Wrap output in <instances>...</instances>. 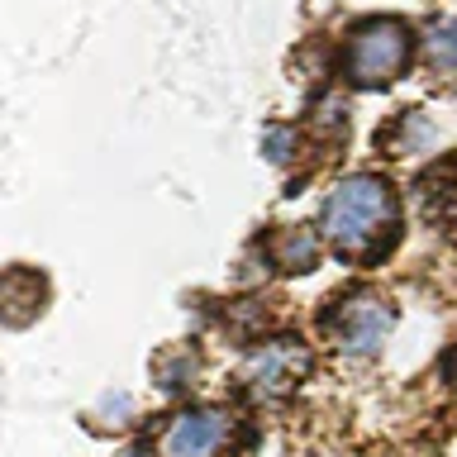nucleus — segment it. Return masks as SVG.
Instances as JSON below:
<instances>
[{
    "label": "nucleus",
    "mask_w": 457,
    "mask_h": 457,
    "mask_svg": "<svg viewBox=\"0 0 457 457\" xmlns=\"http://www.w3.org/2000/svg\"><path fill=\"white\" fill-rule=\"evenodd\" d=\"M391 324H395V310L386 305L381 295H348L328 310V338H334L338 353L348 357H371L381 353V343L391 338Z\"/></svg>",
    "instance_id": "obj_4"
},
{
    "label": "nucleus",
    "mask_w": 457,
    "mask_h": 457,
    "mask_svg": "<svg viewBox=\"0 0 457 457\" xmlns=\"http://www.w3.org/2000/svg\"><path fill=\"white\" fill-rule=\"evenodd\" d=\"M448 377H453V386H457V348H453V357H448Z\"/></svg>",
    "instance_id": "obj_10"
},
{
    "label": "nucleus",
    "mask_w": 457,
    "mask_h": 457,
    "mask_svg": "<svg viewBox=\"0 0 457 457\" xmlns=\"http://www.w3.org/2000/svg\"><path fill=\"white\" fill-rule=\"evenodd\" d=\"M305 371H310L305 343H295V338H271V343H262L257 353H248V362H243V371H238V386H243V395H248V400L267 405V400L291 395Z\"/></svg>",
    "instance_id": "obj_3"
},
{
    "label": "nucleus",
    "mask_w": 457,
    "mask_h": 457,
    "mask_svg": "<svg viewBox=\"0 0 457 457\" xmlns=\"http://www.w3.org/2000/svg\"><path fill=\"white\" fill-rule=\"evenodd\" d=\"M414 195H420V210H424L428 224L457 228V157L428 167L420 177V186H414Z\"/></svg>",
    "instance_id": "obj_6"
},
{
    "label": "nucleus",
    "mask_w": 457,
    "mask_h": 457,
    "mask_svg": "<svg viewBox=\"0 0 457 457\" xmlns=\"http://www.w3.org/2000/svg\"><path fill=\"white\" fill-rule=\"evenodd\" d=\"M291 143H295V134H291V129H267L262 148H267V157H271V162H286V157H291Z\"/></svg>",
    "instance_id": "obj_9"
},
{
    "label": "nucleus",
    "mask_w": 457,
    "mask_h": 457,
    "mask_svg": "<svg viewBox=\"0 0 457 457\" xmlns=\"http://www.w3.org/2000/svg\"><path fill=\"white\" fill-rule=\"evenodd\" d=\"M324 238L338 257L371 262L395 238V195L381 177H348L324 200Z\"/></svg>",
    "instance_id": "obj_1"
},
{
    "label": "nucleus",
    "mask_w": 457,
    "mask_h": 457,
    "mask_svg": "<svg viewBox=\"0 0 457 457\" xmlns=\"http://www.w3.org/2000/svg\"><path fill=\"white\" fill-rule=\"evenodd\" d=\"M124 457H143V453H124Z\"/></svg>",
    "instance_id": "obj_11"
},
{
    "label": "nucleus",
    "mask_w": 457,
    "mask_h": 457,
    "mask_svg": "<svg viewBox=\"0 0 457 457\" xmlns=\"http://www.w3.org/2000/svg\"><path fill=\"white\" fill-rule=\"evenodd\" d=\"M267 253H271V262H277L281 271H310L314 267V257H320V238L310 234V228H281L277 238L267 243Z\"/></svg>",
    "instance_id": "obj_7"
},
{
    "label": "nucleus",
    "mask_w": 457,
    "mask_h": 457,
    "mask_svg": "<svg viewBox=\"0 0 457 457\" xmlns=\"http://www.w3.org/2000/svg\"><path fill=\"white\" fill-rule=\"evenodd\" d=\"M410 62V29L400 20H367L348 38V81L353 86H386L395 81Z\"/></svg>",
    "instance_id": "obj_2"
},
{
    "label": "nucleus",
    "mask_w": 457,
    "mask_h": 457,
    "mask_svg": "<svg viewBox=\"0 0 457 457\" xmlns=\"http://www.w3.org/2000/svg\"><path fill=\"white\" fill-rule=\"evenodd\" d=\"M238 424L224 410H186L162 428L157 453L162 457H228Z\"/></svg>",
    "instance_id": "obj_5"
},
{
    "label": "nucleus",
    "mask_w": 457,
    "mask_h": 457,
    "mask_svg": "<svg viewBox=\"0 0 457 457\" xmlns=\"http://www.w3.org/2000/svg\"><path fill=\"white\" fill-rule=\"evenodd\" d=\"M428 67L438 71V77H457V20L438 24L434 34H428Z\"/></svg>",
    "instance_id": "obj_8"
}]
</instances>
